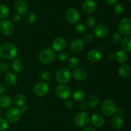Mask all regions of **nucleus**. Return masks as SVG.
<instances>
[{
    "label": "nucleus",
    "mask_w": 131,
    "mask_h": 131,
    "mask_svg": "<svg viewBox=\"0 0 131 131\" xmlns=\"http://www.w3.org/2000/svg\"><path fill=\"white\" fill-rule=\"evenodd\" d=\"M118 73L123 78H127L130 76L131 69L130 66L126 63H123L119 66Z\"/></svg>",
    "instance_id": "20"
},
{
    "label": "nucleus",
    "mask_w": 131,
    "mask_h": 131,
    "mask_svg": "<svg viewBox=\"0 0 131 131\" xmlns=\"http://www.w3.org/2000/svg\"><path fill=\"white\" fill-rule=\"evenodd\" d=\"M11 66L12 70L16 73H21L23 68H24L23 62L19 59H15V60H13Z\"/></svg>",
    "instance_id": "26"
},
{
    "label": "nucleus",
    "mask_w": 131,
    "mask_h": 131,
    "mask_svg": "<svg viewBox=\"0 0 131 131\" xmlns=\"http://www.w3.org/2000/svg\"><path fill=\"white\" fill-rule=\"evenodd\" d=\"M66 40L65 38L61 37H57L52 42V49L56 51H63L67 46Z\"/></svg>",
    "instance_id": "17"
},
{
    "label": "nucleus",
    "mask_w": 131,
    "mask_h": 131,
    "mask_svg": "<svg viewBox=\"0 0 131 131\" xmlns=\"http://www.w3.org/2000/svg\"><path fill=\"white\" fill-rule=\"evenodd\" d=\"M84 46V42L80 38L74 39L72 41L70 44V50L74 53H79L83 50Z\"/></svg>",
    "instance_id": "14"
},
{
    "label": "nucleus",
    "mask_w": 131,
    "mask_h": 131,
    "mask_svg": "<svg viewBox=\"0 0 131 131\" xmlns=\"http://www.w3.org/2000/svg\"><path fill=\"white\" fill-rule=\"evenodd\" d=\"M14 8L18 14L24 15L28 11V3L25 0H17L14 5Z\"/></svg>",
    "instance_id": "15"
},
{
    "label": "nucleus",
    "mask_w": 131,
    "mask_h": 131,
    "mask_svg": "<svg viewBox=\"0 0 131 131\" xmlns=\"http://www.w3.org/2000/svg\"><path fill=\"white\" fill-rule=\"evenodd\" d=\"M55 78L58 83L65 84L70 81L71 78V73L67 68H61L56 72Z\"/></svg>",
    "instance_id": "6"
},
{
    "label": "nucleus",
    "mask_w": 131,
    "mask_h": 131,
    "mask_svg": "<svg viewBox=\"0 0 131 131\" xmlns=\"http://www.w3.org/2000/svg\"><path fill=\"white\" fill-rule=\"evenodd\" d=\"M92 124L95 127H101L104 125L105 119L103 116L100 113H94L90 118Z\"/></svg>",
    "instance_id": "16"
},
{
    "label": "nucleus",
    "mask_w": 131,
    "mask_h": 131,
    "mask_svg": "<svg viewBox=\"0 0 131 131\" xmlns=\"http://www.w3.org/2000/svg\"><path fill=\"white\" fill-rule=\"evenodd\" d=\"M102 58V53L99 50L93 49L88 51L86 55V59L91 63H96L99 62Z\"/></svg>",
    "instance_id": "13"
},
{
    "label": "nucleus",
    "mask_w": 131,
    "mask_h": 131,
    "mask_svg": "<svg viewBox=\"0 0 131 131\" xmlns=\"http://www.w3.org/2000/svg\"><path fill=\"white\" fill-rule=\"evenodd\" d=\"M12 23H18L20 21V16L19 14H15L12 16Z\"/></svg>",
    "instance_id": "44"
},
{
    "label": "nucleus",
    "mask_w": 131,
    "mask_h": 131,
    "mask_svg": "<svg viewBox=\"0 0 131 131\" xmlns=\"http://www.w3.org/2000/svg\"><path fill=\"white\" fill-rule=\"evenodd\" d=\"M72 76L77 81L82 82V81L84 80L87 78L88 73H87L86 71L83 69V68H78L76 69H74L72 73Z\"/></svg>",
    "instance_id": "19"
},
{
    "label": "nucleus",
    "mask_w": 131,
    "mask_h": 131,
    "mask_svg": "<svg viewBox=\"0 0 131 131\" xmlns=\"http://www.w3.org/2000/svg\"><path fill=\"white\" fill-rule=\"evenodd\" d=\"M115 59L119 63H125L129 59L127 53L123 50H119L115 53Z\"/></svg>",
    "instance_id": "22"
},
{
    "label": "nucleus",
    "mask_w": 131,
    "mask_h": 131,
    "mask_svg": "<svg viewBox=\"0 0 131 131\" xmlns=\"http://www.w3.org/2000/svg\"><path fill=\"white\" fill-rule=\"evenodd\" d=\"M56 59L55 51L50 48H46L41 50L38 55V60L42 64H48L52 62Z\"/></svg>",
    "instance_id": "2"
},
{
    "label": "nucleus",
    "mask_w": 131,
    "mask_h": 131,
    "mask_svg": "<svg viewBox=\"0 0 131 131\" xmlns=\"http://www.w3.org/2000/svg\"><path fill=\"white\" fill-rule=\"evenodd\" d=\"M94 39V36L93 35L91 34V33H87L85 35H84L83 39V41H84V42L86 43H90Z\"/></svg>",
    "instance_id": "40"
},
{
    "label": "nucleus",
    "mask_w": 131,
    "mask_h": 131,
    "mask_svg": "<svg viewBox=\"0 0 131 131\" xmlns=\"http://www.w3.org/2000/svg\"><path fill=\"white\" fill-rule=\"evenodd\" d=\"M12 99L8 95H1L0 96V108L7 109L12 105Z\"/></svg>",
    "instance_id": "23"
},
{
    "label": "nucleus",
    "mask_w": 131,
    "mask_h": 131,
    "mask_svg": "<svg viewBox=\"0 0 131 131\" xmlns=\"http://www.w3.org/2000/svg\"><path fill=\"white\" fill-rule=\"evenodd\" d=\"M66 18L68 21L72 24H75L80 19V14L76 8H70L68 9L66 12Z\"/></svg>",
    "instance_id": "11"
},
{
    "label": "nucleus",
    "mask_w": 131,
    "mask_h": 131,
    "mask_svg": "<svg viewBox=\"0 0 131 131\" xmlns=\"http://www.w3.org/2000/svg\"><path fill=\"white\" fill-rule=\"evenodd\" d=\"M21 112L17 107H9L6 112V118L11 123H17L20 120Z\"/></svg>",
    "instance_id": "5"
},
{
    "label": "nucleus",
    "mask_w": 131,
    "mask_h": 131,
    "mask_svg": "<svg viewBox=\"0 0 131 131\" xmlns=\"http://www.w3.org/2000/svg\"><path fill=\"white\" fill-rule=\"evenodd\" d=\"M1 109H0V116H1Z\"/></svg>",
    "instance_id": "49"
},
{
    "label": "nucleus",
    "mask_w": 131,
    "mask_h": 131,
    "mask_svg": "<svg viewBox=\"0 0 131 131\" xmlns=\"http://www.w3.org/2000/svg\"><path fill=\"white\" fill-rule=\"evenodd\" d=\"M56 95L61 100H67L70 98L72 95V90L69 86L65 84H61L57 86L55 90Z\"/></svg>",
    "instance_id": "9"
},
{
    "label": "nucleus",
    "mask_w": 131,
    "mask_h": 131,
    "mask_svg": "<svg viewBox=\"0 0 131 131\" xmlns=\"http://www.w3.org/2000/svg\"><path fill=\"white\" fill-rule=\"evenodd\" d=\"M18 54V49L15 44L6 43L0 46V58L12 60L15 59Z\"/></svg>",
    "instance_id": "1"
},
{
    "label": "nucleus",
    "mask_w": 131,
    "mask_h": 131,
    "mask_svg": "<svg viewBox=\"0 0 131 131\" xmlns=\"http://www.w3.org/2000/svg\"><path fill=\"white\" fill-rule=\"evenodd\" d=\"M72 97L75 101L80 102L84 100V97H85V92L83 90L81 89H78L73 92Z\"/></svg>",
    "instance_id": "25"
},
{
    "label": "nucleus",
    "mask_w": 131,
    "mask_h": 131,
    "mask_svg": "<svg viewBox=\"0 0 131 131\" xmlns=\"http://www.w3.org/2000/svg\"><path fill=\"white\" fill-rule=\"evenodd\" d=\"M68 62V66L70 69H75L78 68L79 66V60L78 58L73 57L69 59Z\"/></svg>",
    "instance_id": "30"
},
{
    "label": "nucleus",
    "mask_w": 131,
    "mask_h": 131,
    "mask_svg": "<svg viewBox=\"0 0 131 131\" xmlns=\"http://www.w3.org/2000/svg\"><path fill=\"white\" fill-rule=\"evenodd\" d=\"M49 90L48 83L46 82H40L35 85L33 87V92L39 97H42L47 95Z\"/></svg>",
    "instance_id": "10"
},
{
    "label": "nucleus",
    "mask_w": 131,
    "mask_h": 131,
    "mask_svg": "<svg viewBox=\"0 0 131 131\" xmlns=\"http://www.w3.org/2000/svg\"><path fill=\"white\" fill-rule=\"evenodd\" d=\"M5 90H6V88H5V86L2 83H0V95H3L5 92Z\"/></svg>",
    "instance_id": "45"
},
{
    "label": "nucleus",
    "mask_w": 131,
    "mask_h": 131,
    "mask_svg": "<svg viewBox=\"0 0 131 131\" xmlns=\"http://www.w3.org/2000/svg\"><path fill=\"white\" fill-rule=\"evenodd\" d=\"M97 8V4L93 0H86L82 4V10L86 14H92Z\"/></svg>",
    "instance_id": "18"
},
{
    "label": "nucleus",
    "mask_w": 131,
    "mask_h": 131,
    "mask_svg": "<svg viewBox=\"0 0 131 131\" xmlns=\"http://www.w3.org/2000/svg\"><path fill=\"white\" fill-rule=\"evenodd\" d=\"M83 131H96L93 127H87L83 130Z\"/></svg>",
    "instance_id": "48"
},
{
    "label": "nucleus",
    "mask_w": 131,
    "mask_h": 131,
    "mask_svg": "<svg viewBox=\"0 0 131 131\" xmlns=\"http://www.w3.org/2000/svg\"><path fill=\"white\" fill-rule=\"evenodd\" d=\"M10 68V66L6 62L0 63V73H6Z\"/></svg>",
    "instance_id": "41"
},
{
    "label": "nucleus",
    "mask_w": 131,
    "mask_h": 131,
    "mask_svg": "<svg viewBox=\"0 0 131 131\" xmlns=\"http://www.w3.org/2000/svg\"><path fill=\"white\" fill-rule=\"evenodd\" d=\"M111 39L113 42L114 44H119L122 42V37L121 34L119 33L118 32H115L113 33V35L111 37Z\"/></svg>",
    "instance_id": "34"
},
{
    "label": "nucleus",
    "mask_w": 131,
    "mask_h": 131,
    "mask_svg": "<svg viewBox=\"0 0 131 131\" xmlns=\"http://www.w3.org/2000/svg\"><path fill=\"white\" fill-rule=\"evenodd\" d=\"M37 17L36 15L33 12H28L27 13L24 17V20H25L26 23L28 24H31L36 21Z\"/></svg>",
    "instance_id": "31"
},
{
    "label": "nucleus",
    "mask_w": 131,
    "mask_h": 131,
    "mask_svg": "<svg viewBox=\"0 0 131 131\" xmlns=\"http://www.w3.org/2000/svg\"><path fill=\"white\" fill-rule=\"evenodd\" d=\"M15 30L14 23L8 19H3L0 21V32L6 36H10Z\"/></svg>",
    "instance_id": "8"
},
{
    "label": "nucleus",
    "mask_w": 131,
    "mask_h": 131,
    "mask_svg": "<svg viewBox=\"0 0 131 131\" xmlns=\"http://www.w3.org/2000/svg\"><path fill=\"white\" fill-rule=\"evenodd\" d=\"M0 63H1V58H0Z\"/></svg>",
    "instance_id": "50"
},
{
    "label": "nucleus",
    "mask_w": 131,
    "mask_h": 131,
    "mask_svg": "<svg viewBox=\"0 0 131 131\" xmlns=\"http://www.w3.org/2000/svg\"><path fill=\"white\" fill-rule=\"evenodd\" d=\"M118 32L125 36L130 35L131 33V19L130 17H124L119 22L117 27Z\"/></svg>",
    "instance_id": "4"
},
{
    "label": "nucleus",
    "mask_w": 131,
    "mask_h": 131,
    "mask_svg": "<svg viewBox=\"0 0 131 131\" xmlns=\"http://www.w3.org/2000/svg\"><path fill=\"white\" fill-rule=\"evenodd\" d=\"M25 97L22 94H17V95H15L14 98V104H15V105L17 107H19L23 106L24 105V104H25Z\"/></svg>",
    "instance_id": "28"
},
{
    "label": "nucleus",
    "mask_w": 131,
    "mask_h": 131,
    "mask_svg": "<svg viewBox=\"0 0 131 131\" xmlns=\"http://www.w3.org/2000/svg\"><path fill=\"white\" fill-rule=\"evenodd\" d=\"M96 23L95 19L93 17V16H89L87 17L86 20V24L87 25V26L89 27V28H92L95 26Z\"/></svg>",
    "instance_id": "39"
},
{
    "label": "nucleus",
    "mask_w": 131,
    "mask_h": 131,
    "mask_svg": "<svg viewBox=\"0 0 131 131\" xmlns=\"http://www.w3.org/2000/svg\"><path fill=\"white\" fill-rule=\"evenodd\" d=\"M113 12L116 15H120L123 14L124 12V6L121 3H116L113 6Z\"/></svg>",
    "instance_id": "33"
},
{
    "label": "nucleus",
    "mask_w": 131,
    "mask_h": 131,
    "mask_svg": "<svg viewBox=\"0 0 131 131\" xmlns=\"http://www.w3.org/2000/svg\"><path fill=\"white\" fill-rule=\"evenodd\" d=\"M116 110V105L111 100H104L101 105V111L106 116L110 117L115 115Z\"/></svg>",
    "instance_id": "3"
},
{
    "label": "nucleus",
    "mask_w": 131,
    "mask_h": 131,
    "mask_svg": "<svg viewBox=\"0 0 131 131\" xmlns=\"http://www.w3.org/2000/svg\"><path fill=\"white\" fill-rule=\"evenodd\" d=\"M75 29L76 32L78 33H80V34H83L86 31V28L85 25L83 24V23H78V24H77L75 26Z\"/></svg>",
    "instance_id": "37"
},
{
    "label": "nucleus",
    "mask_w": 131,
    "mask_h": 131,
    "mask_svg": "<svg viewBox=\"0 0 131 131\" xmlns=\"http://www.w3.org/2000/svg\"><path fill=\"white\" fill-rule=\"evenodd\" d=\"M9 9L5 5H0V19H5L9 15Z\"/></svg>",
    "instance_id": "32"
},
{
    "label": "nucleus",
    "mask_w": 131,
    "mask_h": 131,
    "mask_svg": "<svg viewBox=\"0 0 131 131\" xmlns=\"http://www.w3.org/2000/svg\"><path fill=\"white\" fill-rule=\"evenodd\" d=\"M9 127L8 123L6 119L0 118V131H5Z\"/></svg>",
    "instance_id": "38"
},
{
    "label": "nucleus",
    "mask_w": 131,
    "mask_h": 131,
    "mask_svg": "<svg viewBox=\"0 0 131 131\" xmlns=\"http://www.w3.org/2000/svg\"><path fill=\"white\" fill-rule=\"evenodd\" d=\"M64 104H65V106L67 109H70L74 106V101H73V100H70V99H67Z\"/></svg>",
    "instance_id": "43"
},
{
    "label": "nucleus",
    "mask_w": 131,
    "mask_h": 131,
    "mask_svg": "<svg viewBox=\"0 0 131 131\" xmlns=\"http://www.w3.org/2000/svg\"><path fill=\"white\" fill-rule=\"evenodd\" d=\"M111 124L115 129H120L124 125V119L119 114L113 115L111 118Z\"/></svg>",
    "instance_id": "21"
},
{
    "label": "nucleus",
    "mask_w": 131,
    "mask_h": 131,
    "mask_svg": "<svg viewBox=\"0 0 131 131\" xmlns=\"http://www.w3.org/2000/svg\"><path fill=\"white\" fill-rule=\"evenodd\" d=\"M93 33L98 38H105L109 34V28L105 24H97L93 29Z\"/></svg>",
    "instance_id": "12"
},
{
    "label": "nucleus",
    "mask_w": 131,
    "mask_h": 131,
    "mask_svg": "<svg viewBox=\"0 0 131 131\" xmlns=\"http://www.w3.org/2000/svg\"><path fill=\"white\" fill-rule=\"evenodd\" d=\"M5 82L7 86L10 87L14 86L17 83V77L12 72H8L5 76Z\"/></svg>",
    "instance_id": "24"
},
{
    "label": "nucleus",
    "mask_w": 131,
    "mask_h": 131,
    "mask_svg": "<svg viewBox=\"0 0 131 131\" xmlns=\"http://www.w3.org/2000/svg\"><path fill=\"white\" fill-rule=\"evenodd\" d=\"M117 1L118 0H105L106 3L109 5H113V4H115Z\"/></svg>",
    "instance_id": "46"
},
{
    "label": "nucleus",
    "mask_w": 131,
    "mask_h": 131,
    "mask_svg": "<svg viewBox=\"0 0 131 131\" xmlns=\"http://www.w3.org/2000/svg\"><path fill=\"white\" fill-rule=\"evenodd\" d=\"M122 47L124 51L127 53L131 51V37L130 35L126 36V37L122 41Z\"/></svg>",
    "instance_id": "27"
},
{
    "label": "nucleus",
    "mask_w": 131,
    "mask_h": 131,
    "mask_svg": "<svg viewBox=\"0 0 131 131\" xmlns=\"http://www.w3.org/2000/svg\"><path fill=\"white\" fill-rule=\"evenodd\" d=\"M88 105L87 103L84 101H81L79 104V109L82 112H84L85 110H86L87 109H88Z\"/></svg>",
    "instance_id": "42"
},
{
    "label": "nucleus",
    "mask_w": 131,
    "mask_h": 131,
    "mask_svg": "<svg viewBox=\"0 0 131 131\" xmlns=\"http://www.w3.org/2000/svg\"><path fill=\"white\" fill-rule=\"evenodd\" d=\"M40 78L43 82H47L50 80L51 78V74L47 70H43L40 72Z\"/></svg>",
    "instance_id": "36"
},
{
    "label": "nucleus",
    "mask_w": 131,
    "mask_h": 131,
    "mask_svg": "<svg viewBox=\"0 0 131 131\" xmlns=\"http://www.w3.org/2000/svg\"><path fill=\"white\" fill-rule=\"evenodd\" d=\"M88 105L91 108H95L99 104V99L97 95H92L88 99Z\"/></svg>",
    "instance_id": "29"
},
{
    "label": "nucleus",
    "mask_w": 131,
    "mask_h": 131,
    "mask_svg": "<svg viewBox=\"0 0 131 131\" xmlns=\"http://www.w3.org/2000/svg\"><path fill=\"white\" fill-rule=\"evenodd\" d=\"M90 116L85 112L78 113L74 117V124L79 128L85 127L90 123Z\"/></svg>",
    "instance_id": "7"
},
{
    "label": "nucleus",
    "mask_w": 131,
    "mask_h": 131,
    "mask_svg": "<svg viewBox=\"0 0 131 131\" xmlns=\"http://www.w3.org/2000/svg\"><path fill=\"white\" fill-rule=\"evenodd\" d=\"M58 59L61 62H65L69 59V53L65 51H60L58 54Z\"/></svg>",
    "instance_id": "35"
},
{
    "label": "nucleus",
    "mask_w": 131,
    "mask_h": 131,
    "mask_svg": "<svg viewBox=\"0 0 131 131\" xmlns=\"http://www.w3.org/2000/svg\"><path fill=\"white\" fill-rule=\"evenodd\" d=\"M107 58H108L109 60H114V59H115V54L112 53H109L108 55H107Z\"/></svg>",
    "instance_id": "47"
}]
</instances>
